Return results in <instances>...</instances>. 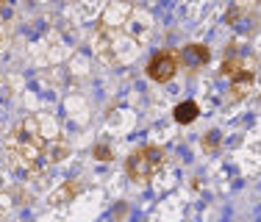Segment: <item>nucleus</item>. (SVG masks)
Segmentation results:
<instances>
[{
    "label": "nucleus",
    "instance_id": "obj_3",
    "mask_svg": "<svg viewBox=\"0 0 261 222\" xmlns=\"http://www.w3.org/2000/svg\"><path fill=\"white\" fill-rule=\"evenodd\" d=\"M175 70H178V55L170 53V50L156 53V55L150 59V64H147V75H150V81H156V84L172 81Z\"/></svg>",
    "mask_w": 261,
    "mask_h": 222
},
{
    "label": "nucleus",
    "instance_id": "obj_7",
    "mask_svg": "<svg viewBox=\"0 0 261 222\" xmlns=\"http://www.w3.org/2000/svg\"><path fill=\"white\" fill-rule=\"evenodd\" d=\"M175 122H181V125H189V122H195L197 120V114H200V108H197V103L195 100H184V103H178L175 106Z\"/></svg>",
    "mask_w": 261,
    "mask_h": 222
},
{
    "label": "nucleus",
    "instance_id": "obj_2",
    "mask_svg": "<svg viewBox=\"0 0 261 222\" xmlns=\"http://www.w3.org/2000/svg\"><path fill=\"white\" fill-rule=\"evenodd\" d=\"M164 161H167V153L161 150V147L145 145V147H139V150H134V153L128 156L125 170H128L130 181L147 183V181H153V178H156L159 172H161Z\"/></svg>",
    "mask_w": 261,
    "mask_h": 222
},
{
    "label": "nucleus",
    "instance_id": "obj_4",
    "mask_svg": "<svg viewBox=\"0 0 261 222\" xmlns=\"http://www.w3.org/2000/svg\"><path fill=\"white\" fill-rule=\"evenodd\" d=\"M256 72V59L253 55H228L222 64V75L228 78H242V75H253Z\"/></svg>",
    "mask_w": 261,
    "mask_h": 222
},
{
    "label": "nucleus",
    "instance_id": "obj_1",
    "mask_svg": "<svg viewBox=\"0 0 261 222\" xmlns=\"http://www.w3.org/2000/svg\"><path fill=\"white\" fill-rule=\"evenodd\" d=\"M6 153H9L11 164L22 172H39L42 166L56 164L70 153L67 139L59 133H47L45 122L39 117H28L22 120L6 139Z\"/></svg>",
    "mask_w": 261,
    "mask_h": 222
},
{
    "label": "nucleus",
    "instance_id": "obj_5",
    "mask_svg": "<svg viewBox=\"0 0 261 222\" xmlns=\"http://www.w3.org/2000/svg\"><path fill=\"white\" fill-rule=\"evenodd\" d=\"M181 59H184V64L189 67V70H200V67L208 64L211 53H208L206 45H186L184 53H181Z\"/></svg>",
    "mask_w": 261,
    "mask_h": 222
},
{
    "label": "nucleus",
    "instance_id": "obj_6",
    "mask_svg": "<svg viewBox=\"0 0 261 222\" xmlns=\"http://www.w3.org/2000/svg\"><path fill=\"white\" fill-rule=\"evenodd\" d=\"M81 189H84V186H81V181H67L64 186H59V189H56V192L50 195V203H53V206L70 203L75 195H81Z\"/></svg>",
    "mask_w": 261,
    "mask_h": 222
},
{
    "label": "nucleus",
    "instance_id": "obj_8",
    "mask_svg": "<svg viewBox=\"0 0 261 222\" xmlns=\"http://www.w3.org/2000/svg\"><path fill=\"white\" fill-rule=\"evenodd\" d=\"M250 92H253V75L233 78V84H231V100H245Z\"/></svg>",
    "mask_w": 261,
    "mask_h": 222
},
{
    "label": "nucleus",
    "instance_id": "obj_9",
    "mask_svg": "<svg viewBox=\"0 0 261 222\" xmlns=\"http://www.w3.org/2000/svg\"><path fill=\"white\" fill-rule=\"evenodd\" d=\"M95 156L100 158V161H109V158H111V150H109L106 145H97V147H95Z\"/></svg>",
    "mask_w": 261,
    "mask_h": 222
}]
</instances>
